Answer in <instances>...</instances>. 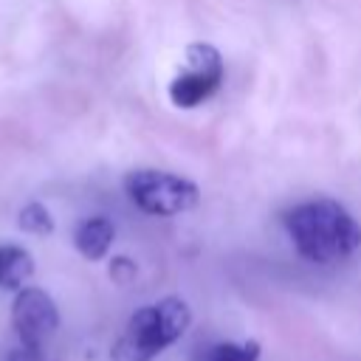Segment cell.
Masks as SVG:
<instances>
[{
	"instance_id": "cell-3",
	"label": "cell",
	"mask_w": 361,
	"mask_h": 361,
	"mask_svg": "<svg viewBox=\"0 0 361 361\" xmlns=\"http://www.w3.org/2000/svg\"><path fill=\"white\" fill-rule=\"evenodd\" d=\"M124 192L133 200L135 209L155 214V217H169L189 212L200 192L189 178L161 172V169H135L124 178Z\"/></svg>"
},
{
	"instance_id": "cell-7",
	"label": "cell",
	"mask_w": 361,
	"mask_h": 361,
	"mask_svg": "<svg viewBox=\"0 0 361 361\" xmlns=\"http://www.w3.org/2000/svg\"><path fill=\"white\" fill-rule=\"evenodd\" d=\"M34 274V259L20 245H0V288L23 290Z\"/></svg>"
},
{
	"instance_id": "cell-8",
	"label": "cell",
	"mask_w": 361,
	"mask_h": 361,
	"mask_svg": "<svg viewBox=\"0 0 361 361\" xmlns=\"http://www.w3.org/2000/svg\"><path fill=\"white\" fill-rule=\"evenodd\" d=\"M200 361H259V341H243V344H234V341H220V344H212Z\"/></svg>"
},
{
	"instance_id": "cell-11",
	"label": "cell",
	"mask_w": 361,
	"mask_h": 361,
	"mask_svg": "<svg viewBox=\"0 0 361 361\" xmlns=\"http://www.w3.org/2000/svg\"><path fill=\"white\" fill-rule=\"evenodd\" d=\"M8 361H45L39 350H28V347H17L8 353Z\"/></svg>"
},
{
	"instance_id": "cell-6",
	"label": "cell",
	"mask_w": 361,
	"mask_h": 361,
	"mask_svg": "<svg viewBox=\"0 0 361 361\" xmlns=\"http://www.w3.org/2000/svg\"><path fill=\"white\" fill-rule=\"evenodd\" d=\"M116 240V226L107 217H87L73 231V245L85 259H102L107 257L110 245Z\"/></svg>"
},
{
	"instance_id": "cell-1",
	"label": "cell",
	"mask_w": 361,
	"mask_h": 361,
	"mask_svg": "<svg viewBox=\"0 0 361 361\" xmlns=\"http://www.w3.org/2000/svg\"><path fill=\"white\" fill-rule=\"evenodd\" d=\"M285 231L307 262L330 265L347 259L361 248V226L355 217L336 200L316 197L305 200L282 214Z\"/></svg>"
},
{
	"instance_id": "cell-9",
	"label": "cell",
	"mask_w": 361,
	"mask_h": 361,
	"mask_svg": "<svg viewBox=\"0 0 361 361\" xmlns=\"http://www.w3.org/2000/svg\"><path fill=\"white\" fill-rule=\"evenodd\" d=\"M17 223H20L23 231L39 234V237H45V234L54 231V217H51V212H48L42 203H37V200H31V203H25V206L20 209Z\"/></svg>"
},
{
	"instance_id": "cell-2",
	"label": "cell",
	"mask_w": 361,
	"mask_h": 361,
	"mask_svg": "<svg viewBox=\"0 0 361 361\" xmlns=\"http://www.w3.org/2000/svg\"><path fill=\"white\" fill-rule=\"evenodd\" d=\"M192 310L183 299L166 296L135 310L110 350V361H152L189 327Z\"/></svg>"
},
{
	"instance_id": "cell-5",
	"label": "cell",
	"mask_w": 361,
	"mask_h": 361,
	"mask_svg": "<svg viewBox=\"0 0 361 361\" xmlns=\"http://www.w3.org/2000/svg\"><path fill=\"white\" fill-rule=\"evenodd\" d=\"M11 322L20 338V347L42 350V344L59 327V310L42 288H23L11 305Z\"/></svg>"
},
{
	"instance_id": "cell-10",
	"label": "cell",
	"mask_w": 361,
	"mask_h": 361,
	"mask_svg": "<svg viewBox=\"0 0 361 361\" xmlns=\"http://www.w3.org/2000/svg\"><path fill=\"white\" fill-rule=\"evenodd\" d=\"M110 274H113V279H130L133 274H135V265L127 259V257H116L113 259V265H110Z\"/></svg>"
},
{
	"instance_id": "cell-4",
	"label": "cell",
	"mask_w": 361,
	"mask_h": 361,
	"mask_svg": "<svg viewBox=\"0 0 361 361\" xmlns=\"http://www.w3.org/2000/svg\"><path fill=\"white\" fill-rule=\"evenodd\" d=\"M223 82V59L214 45L192 42L186 48V68L172 79L169 99L175 107H197L206 102Z\"/></svg>"
}]
</instances>
